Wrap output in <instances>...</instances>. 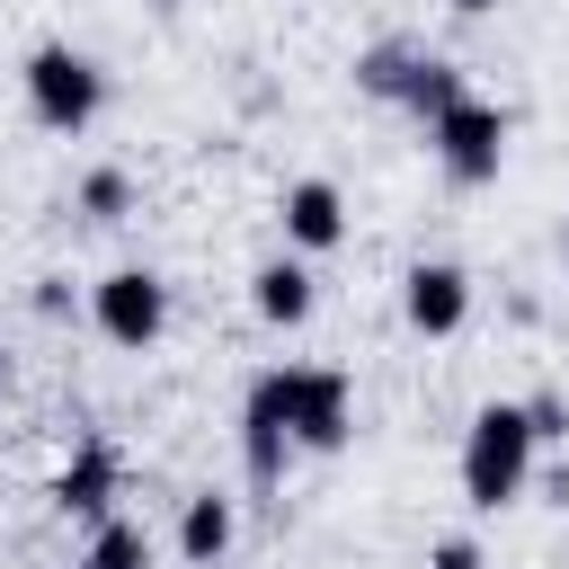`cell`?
I'll use <instances>...</instances> for the list:
<instances>
[{"label": "cell", "instance_id": "cell-1", "mask_svg": "<svg viewBox=\"0 0 569 569\" xmlns=\"http://www.w3.org/2000/svg\"><path fill=\"white\" fill-rule=\"evenodd\" d=\"M533 462H542V445H533V427H525V400H489V409H471L462 453H453L462 507H471V516L516 507V498L533 489Z\"/></svg>", "mask_w": 569, "mask_h": 569}, {"label": "cell", "instance_id": "cell-2", "mask_svg": "<svg viewBox=\"0 0 569 569\" xmlns=\"http://www.w3.org/2000/svg\"><path fill=\"white\" fill-rule=\"evenodd\" d=\"M18 89H27V116L44 133H89L107 116V71L80 44H36L27 71H18Z\"/></svg>", "mask_w": 569, "mask_h": 569}, {"label": "cell", "instance_id": "cell-3", "mask_svg": "<svg viewBox=\"0 0 569 569\" xmlns=\"http://www.w3.org/2000/svg\"><path fill=\"white\" fill-rule=\"evenodd\" d=\"M267 382H276V409L302 453H338L356 436V382L338 365H267Z\"/></svg>", "mask_w": 569, "mask_h": 569}, {"label": "cell", "instance_id": "cell-4", "mask_svg": "<svg viewBox=\"0 0 569 569\" xmlns=\"http://www.w3.org/2000/svg\"><path fill=\"white\" fill-rule=\"evenodd\" d=\"M427 151H436V169L453 178V187H498V169H507V107H489V98H453L436 124H427Z\"/></svg>", "mask_w": 569, "mask_h": 569}, {"label": "cell", "instance_id": "cell-5", "mask_svg": "<svg viewBox=\"0 0 569 569\" xmlns=\"http://www.w3.org/2000/svg\"><path fill=\"white\" fill-rule=\"evenodd\" d=\"M89 329H98L107 347H124V356H151V347L169 338V284H160L151 267H107V276L89 284Z\"/></svg>", "mask_w": 569, "mask_h": 569}, {"label": "cell", "instance_id": "cell-6", "mask_svg": "<svg viewBox=\"0 0 569 569\" xmlns=\"http://www.w3.org/2000/svg\"><path fill=\"white\" fill-rule=\"evenodd\" d=\"M400 320H409L418 338H462V329H471V267L418 258V267L400 276Z\"/></svg>", "mask_w": 569, "mask_h": 569}, {"label": "cell", "instance_id": "cell-7", "mask_svg": "<svg viewBox=\"0 0 569 569\" xmlns=\"http://www.w3.org/2000/svg\"><path fill=\"white\" fill-rule=\"evenodd\" d=\"M293 427H284V409H276V382L267 373H249V391H240V471H249V489L267 498V489H284V471H293Z\"/></svg>", "mask_w": 569, "mask_h": 569}, {"label": "cell", "instance_id": "cell-8", "mask_svg": "<svg viewBox=\"0 0 569 569\" xmlns=\"http://www.w3.org/2000/svg\"><path fill=\"white\" fill-rule=\"evenodd\" d=\"M276 222H284V249H302V258H329V249H347V231H356L338 178H293V187L276 196Z\"/></svg>", "mask_w": 569, "mask_h": 569}, {"label": "cell", "instance_id": "cell-9", "mask_svg": "<svg viewBox=\"0 0 569 569\" xmlns=\"http://www.w3.org/2000/svg\"><path fill=\"white\" fill-rule=\"evenodd\" d=\"M116 489H124V462H116V445H107V436H80V445L62 453V471H53V507H62L71 525L116 516Z\"/></svg>", "mask_w": 569, "mask_h": 569}, {"label": "cell", "instance_id": "cell-10", "mask_svg": "<svg viewBox=\"0 0 569 569\" xmlns=\"http://www.w3.org/2000/svg\"><path fill=\"white\" fill-rule=\"evenodd\" d=\"M249 302H258V320H267V329H302V320L320 311V276H311V258H302V249L267 258V267L249 276Z\"/></svg>", "mask_w": 569, "mask_h": 569}, {"label": "cell", "instance_id": "cell-11", "mask_svg": "<svg viewBox=\"0 0 569 569\" xmlns=\"http://www.w3.org/2000/svg\"><path fill=\"white\" fill-rule=\"evenodd\" d=\"M231 542H240V507L222 489H187V507H178V560L187 569H222Z\"/></svg>", "mask_w": 569, "mask_h": 569}, {"label": "cell", "instance_id": "cell-12", "mask_svg": "<svg viewBox=\"0 0 569 569\" xmlns=\"http://www.w3.org/2000/svg\"><path fill=\"white\" fill-rule=\"evenodd\" d=\"M133 204H142V187H133V169H116V160H98V169L71 187V213H80V222H124Z\"/></svg>", "mask_w": 569, "mask_h": 569}, {"label": "cell", "instance_id": "cell-13", "mask_svg": "<svg viewBox=\"0 0 569 569\" xmlns=\"http://www.w3.org/2000/svg\"><path fill=\"white\" fill-rule=\"evenodd\" d=\"M409 71H418V44H400V36H382V44H365V53H356V89H365V98H382V107H400Z\"/></svg>", "mask_w": 569, "mask_h": 569}, {"label": "cell", "instance_id": "cell-14", "mask_svg": "<svg viewBox=\"0 0 569 569\" xmlns=\"http://www.w3.org/2000/svg\"><path fill=\"white\" fill-rule=\"evenodd\" d=\"M471 80H462V62H445V53H418V71H409V89H400V107L418 116V124H436L453 98H462Z\"/></svg>", "mask_w": 569, "mask_h": 569}, {"label": "cell", "instance_id": "cell-15", "mask_svg": "<svg viewBox=\"0 0 569 569\" xmlns=\"http://www.w3.org/2000/svg\"><path fill=\"white\" fill-rule=\"evenodd\" d=\"M80 569H151V533H142L133 516H98V525H89Z\"/></svg>", "mask_w": 569, "mask_h": 569}, {"label": "cell", "instance_id": "cell-16", "mask_svg": "<svg viewBox=\"0 0 569 569\" xmlns=\"http://www.w3.org/2000/svg\"><path fill=\"white\" fill-rule=\"evenodd\" d=\"M525 427H533V445H569V400L560 391H533L525 400Z\"/></svg>", "mask_w": 569, "mask_h": 569}, {"label": "cell", "instance_id": "cell-17", "mask_svg": "<svg viewBox=\"0 0 569 569\" xmlns=\"http://www.w3.org/2000/svg\"><path fill=\"white\" fill-rule=\"evenodd\" d=\"M427 569H489V551L471 533H445V542H427Z\"/></svg>", "mask_w": 569, "mask_h": 569}, {"label": "cell", "instance_id": "cell-18", "mask_svg": "<svg viewBox=\"0 0 569 569\" xmlns=\"http://www.w3.org/2000/svg\"><path fill=\"white\" fill-rule=\"evenodd\" d=\"M27 302H36L44 320H71V311H80V293H71V276H36V293H27Z\"/></svg>", "mask_w": 569, "mask_h": 569}, {"label": "cell", "instance_id": "cell-19", "mask_svg": "<svg viewBox=\"0 0 569 569\" xmlns=\"http://www.w3.org/2000/svg\"><path fill=\"white\" fill-rule=\"evenodd\" d=\"M445 9H453V18H489L498 0H445Z\"/></svg>", "mask_w": 569, "mask_h": 569}, {"label": "cell", "instance_id": "cell-20", "mask_svg": "<svg viewBox=\"0 0 569 569\" xmlns=\"http://www.w3.org/2000/svg\"><path fill=\"white\" fill-rule=\"evenodd\" d=\"M0 391H9V347H0Z\"/></svg>", "mask_w": 569, "mask_h": 569}, {"label": "cell", "instance_id": "cell-21", "mask_svg": "<svg viewBox=\"0 0 569 569\" xmlns=\"http://www.w3.org/2000/svg\"><path fill=\"white\" fill-rule=\"evenodd\" d=\"M560 267H569V231H560Z\"/></svg>", "mask_w": 569, "mask_h": 569}]
</instances>
